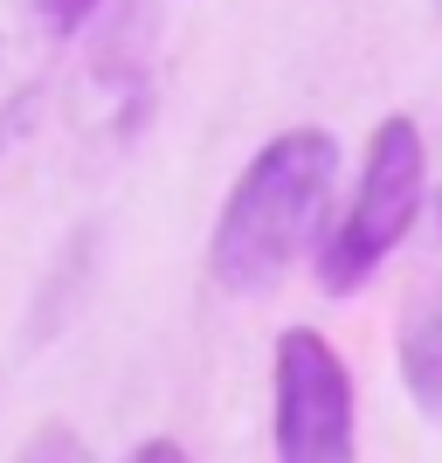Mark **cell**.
Returning <instances> with one entry per match:
<instances>
[{
    "mask_svg": "<svg viewBox=\"0 0 442 463\" xmlns=\"http://www.w3.org/2000/svg\"><path fill=\"white\" fill-rule=\"evenodd\" d=\"M332 180H339V138L325 125H290L269 138L214 214V242H208L214 284L235 298L284 284L290 263L305 256L311 229L325 222Z\"/></svg>",
    "mask_w": 442,
    "mask_h": 463,
    "instance_id": "1",
    "label": "cell"
},
{
    "mask_svg": "<svg viewBox=\"0 0 442 463\" xmlns=\"http://www.w3.org/2000/svg\"><path fill=\"white\" fill-rule=\"evenodd\" d=\"M428 201V159L415 118H381L360 159V187H353L339 229H332L325 256H318V284L332 298H353L360 284H373L387 256L401 250V235L415 229V214Z\"/></svg>",
    "mask_w": 442,
    "mask_h": 463,
    "instance_id": "2",
    "label": "cell"
},
{
    "mask_svg": "<svg viewBox=\"0 0 442 463\" xmlns=\"http://www.w3.org/2000/svg\"><path fill=\"white\" fill-rule=\"evenodd\" d=\"M277 463H360L353 373L311 326H290L277 339Z\"/></svg>",
    "mask_w": 442,
    "mask_h": 463,
    "instance_id": "3",
    "label": "cell"
},
{
    "mask_svg": "<svg viewBox=\"0 0 442 463\" xmlns=\"http://www.w3.org/2000/svg\"><path fill=\"white\" fill-rule=\"evenodd\" d=\"M394 353H401V387H408V402H415L428 422L442 429V277L408 298Z\"/></svg>",
    "mask_w": 442,
    "mask_h": 463,
    "instance_id": "4",
    "label": "cell"
},
{
    "mask_svg": "<svg viewBox=\"0 0 442 463\" xmlns=\"http://www.w3.org/2000/svg\"><path fill=\"white\" fill-rule=\"evenodd\" d=\"M14 463H90V449H83L77 429H62V422H42L28 443H21Z\"/></svg>",
    "mask_w": 442,
    "mask_h": 463,
    "instance_id": "5",
    "label": "cell"
},
{
    "mask_svg": "<svg viewBox=\"0 0 442 463\" xmlns=\"http://www.w3.org/2000/svg\"><path fill=\"white\" fill-rule=\"evenodd\" d=\"M35 7H42V21H49L56 35H77L83 21L97 14V0H35Z\"/></svg>",
    "mask_w": 442,
    "mask_h": 463,
    "instance_id": "6",
    "label": "cell"
},
{
    "mask_svg": "<svg viewBox=\"0 0 442 463\" xmlns=\"http://www.w3.org/2000/svg\"><path fill=\"white\" fill-rule=\"evenodd\" d=\"M125 463H193V457H187L180 443H166V436H153V443H138Z\"/></svg>",
    "mask_w": 442,
    "mask_h": 463,
    "instance_id": "7",
    "label": "cell"
}]
</instances>
